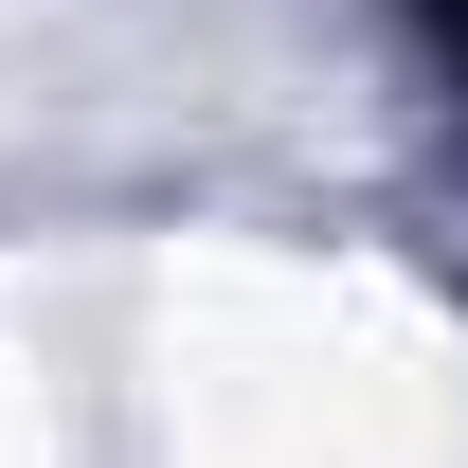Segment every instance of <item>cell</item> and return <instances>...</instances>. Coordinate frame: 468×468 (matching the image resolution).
Instances as JSON below:
<instances>
[{
	"instance_id": "6da1fadb",
	"label": "cell",
	"mask_w": 468,
	"mask_h": 468,
	"mask_svg": "<svg viewBox=\"0 0 468 468\" xmlns=\"http://www.w3.org/2000/svg\"><path fill=\"white\" fill-rule=\"evenodd\" d=\"M414 37H432V72L468 90V0H414Z\"/></svg>"
}]
</instances>
